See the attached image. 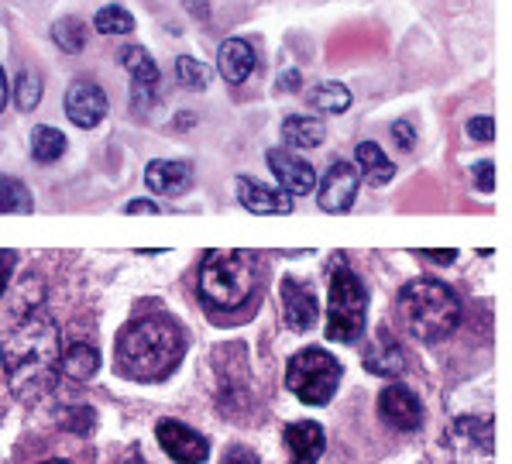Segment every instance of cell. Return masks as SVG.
Segmentation results:
<instances>
[{"instance_id":"cell-9","label":"cell","mask_w":512,"mask_h":464,"mask_svg":"<svg viewBox=\"0 0 512 464\" xmlns=\"http://www.w3.org/2000/svg\"><path fill=\"white\" fill-rule=\"evenodd\" d=\"M378 416L392 430L409 434V430H416L423 423V406L416 399V392L406 389V385H385L382 396H378Z\"/></svg>"},{"instance_id":"cell-6","label":"cell","mask_w":512,"mask_h":464,"mask_svg":"<svg viewBox=\"0 0 512 464\" xmlns=\"http://www.w3.org/2000/svg\"><path fill=\"white\" fill-rule=\"evenodd\" d=\"M289 392L306 406H327L341 385V361L320 348H306L293 355L286 368Z\"/></svg>"},{"instance_id":"cell-28","label":"cell","mask_w":512,"mask_h":464,"mask_svg":"<svg viewBox=\"0 0 512 464\" xmlns=\"http://www.w3.org/2000/svg\"><path fill=\"white\" fill-rule=\"evenodd\" d=\"M14 97H18V107L21 110H35L38 100H42V80H38V73H21L18 76V86H14Z\"/></svg>"},{"instance_id":"cell-24","label":"cell","mask_w":512,"mask_h":464,"mask_svg":"<svg viewBox=\"0 0 512 464\" xmlns=\"http://www.w3.org/2000/svg\"><path fill=\"white\" fill-rule=\"evenodd\" d=\"M31 210H35V200H31L28 186L0 172V214H31Z\"/></svg>"},{"instance_id":"cell-34","label":"cell","mask_w":512,"mask_h":464,"mask_svg":"<svg viewBox=\"0 0 512 464\" xmlns=\"http://www.w3.org/2000/svg\"><path fill=\"white\" fill-rule=\"evenodd\" d=\"M124 210H128V214H159V203H152V200H131Z\"/></svg>"},{"instance_id":"cell-2","label":"cell","mask_w":512,"mask_h":464,"mask_svg":"<svg viewBox=\"0 0 512 464\" xmlns=\"http://www.w3.org/2000/svg\"><path fill=\"white\" fill-rule=\"evenodd\" d=\"M186 355V337L176 320L141 317L117 337V368L135 382H159Z\"/></svg>"},{"instance_id":"cell-13","label":"cell","mask_w":512,"mask_h":464,"mask_svg":"<svg viewBox=\"0 0 512 464\" xmlns=\"http://www.w3.org/2000/svg\"><path fill=\"white\" fill-rule=\"evenodd\" d=\"M282 313H286V324L289 330H310L317 324L320 310H317V296H313V289L306 286V282L299 279H286L282 282Z\"/></svg>"},{"instance_id":"cell-39","label":"cell","mask_w":512,"mask_h":464,"mask_svg":"<svg viewBox=\"0 0 512 464\" xmlns=\"http://www.w3.org/2000/svg\"><path fill=\"white\" fill-rule=\"evenodd\" d=\"M42 464H69V461H59V458H52V461H42Z\"/></svg>"},{"instance_id":"cell-20","label":"cell","mask_w":512,"mask_h":464,"mask_svg":"<svg viewBox=\"0 0 512 464\" xmlns=\"http://www.w3.org/2000/svg\"><path fill=\"white\" fill-rule=\"evenodd\" d=\"M354 159H358V172L372 186H385L392 176H396V165L385 159V152L375 145V141H361L358 152H354Z\"/></svg>"},{"instance_id":"cell-4","label":"cell","mask_w":512,"mask_h":464,"mask_svg":"<svg viewBox=\"0 0 512 464\" xmlns=\"http://www.w3.org/2000/svg\"><path fill=\"white\" fill-rule=\"evenodd\" d=\"M258 286V258L251 251H210L200 265V296L214 310H241Z\"/></svg>"},{"instance_id":"cell-23","label":"cell","mask_w":512,"mask_h":464,"mask_svg":"<svg viewBox=\"0 0 512 464\" xmlns=\"http://www.w3.org/2000/svg\"><path fill=\"white\" fill-rule=\"evenodd\" d=\"M306 100L320 114H344L351 107V90L344 83H317Z\"/></svg>"},{"instance_id":"cell-8","label":"cell","mask_w":512,"mask_h":464,"mask_svg":"<svg viewBox=\"0 0 512 464\" xmlns=\"http://www.w3.org/2000/svg\"><path fill=\"white\" fill-rule=\"evenodd\" d=\"M358 186H361L358 165L334 162L327 169V176L320 179V193H317L320 210H327V214H344V210H351L354 196H358Z\"/></svg>"},{"instance_id":"cell-21","label":"cell","mask_w":512,"mask_h":464,"mask_svg":"<svg viewBox=\"0 0 512 464\" xmlns=\"http://www.w3.org/2000/svg\"><path fill=\"white\" fill-rule=\"evenodd\" d=\"M324 124L317 117H286L282 121V138L289 148H317L324 141Z\"/></svg>"},{"instance_id":"cell-3","label":"cell","mask_w":512,"mask_h":464,"mask_svg":"<svg viewBox=\"0 0 512 464\" xmlns=\"http://www.w3.org/2000/svg\"><path fill=\"white\" fill-rule=\"evenodd\" d=\"M399 317L420 341H444L461 324V303L451 286L437 279H413L399 293Z\"/></svg>"},{"instance_id":"cell-30","label":"cell","mask_w":512,"mask_h":464,"mask_svg":"<svg viewBox=\"0 0 512 464\" xmlns=\"http://www.w3.org/2000/svg\"><path fill=\"white\" fill-rule=\"evenodd\" d=\"M392 138H396V145L403 148V152H409V148L416 145V131H413V124H409V121H396V124H392Z\"/></svg>"},{"instance_id":"cell-17","label":"cell","mask_w":512,"mask_h":464,"mask_svg":"<svg viewBox=\"0 0 512 464\" xmlns=\"http://www.w3.org/2000/svg\"><path fill=\"white\" fill-rule=\"evenodd\" d=\"M406 358H403V348H399V341L389 334V330H378L375 341L368 344L365 351V368L375 375H382V379H396L399 372H403Z\"/></svg>"},{"instance_id":"cell-18","label":"cell","mask_w":512,"mask_h":464,"mask_svg":"<svg viewBox=\"0 0 512 464\" xmlns=\"http://www.w3.org/2000/svg\"><path fill=\"white\" fill-rule=\"evenodd\" d=\"M217 69L227 83H244L251 76V69H255V49L244 38H227L217 49Z\"/></svg>"},{"instance_id":"cell-22","label":"cell","mask_w":512,"mask_h":464,"mask_svg":"<svg viewBox=\"0 0 512 464\" xmlns=\"http://www.w3.org/2000/svg\"><path fill=\"white\" fill-rule=\"evenodd\" d=\"M62 152H66V135H62V131L49 128V124H38V128L31 131V159L38 165L59 162Z\"/></svg>"},{"instance_id":"cell-19","label":"cell","mask_w":512,"mask_h":464,"mask_svg":"<svg viewBox=\"0 0 512 464\" xmlns=\"http://www.w3.org/2000/svg\"><path fill=\"white\" fill-rule=\"evenodd\" d=\"M100 368V351L90 348V344H73V348L62 351L59 372L73 382H90Z\"/></svg>"},{"instance_id":"cell-27","label":"cell","mask_w":512,"mask_h":464,"mask_svg":"<svg viewBox=\"0 0 512 464\" xmlns=\"http://www.w3.org/2000/svg\"><path fill=\"white\" fill-rule=\"evenodd\" d=\"M176 76L186 90H207V83H210V69L203 66V62L189 59V55H179L176 59Z\"/></svg>"},{"instance_id":"cell-35","label":"cell","mask_w":512,"mask_h":464,"mask_svg":"<svg viewBox=\"0 0 512 464\" xmlns=\"http://www.w3.org/2000/svg\"><path fill=\"white\" fill-rule=\"evenodd\" d=\"M427 258L437 265H451V262H458V251H427Z\"/></svg>"},{"instance_id":"cell-33","label":"cell","mask_w":512,"mask_h":464,"mask_svg":"<svg viewBox=\"0 0 512 464\" xmlns=\"http://www.w3.org/2000/svg\"><path fill=\"white\" fill-rule=\"evenodd\" d=\"M14 251H0V296H4V289H7V282H11V272H14Z\"/></svg>"},{"instance_id":"cell-12","label":"cell","mask_w":512,"mask_h":464,"mask_svg":"<svg viewBox=\"0 0 512 464\" xmlns=\"http://www.w3.org/2000/svg\"><path fill=\"white\" fill-rule=\"evenodd\" d=\"M121 62H124V69L131 73V83H135V107L145 110L155 97H159V66H155V59L141 49V45L124 49Z\"/></svg>"},{"instance_id":"cell-25","label":"cell","mask_w":512,"mask_h":464,"mask_svg":"<svg viewBox=\"0 0 512 464\" xmlns=\"http://www.w3.org/2000/svg\"><path fill=\"white\" fill-rule=\"evenodd\" d=\"M52 38H55V45H59L62 52L80 55L86 49V25L80 18H59V21H55V28H52Z\"/></svg>"},{"instance_id":"cell-7","label":"cell","mask_w":512,"mask_h":464,"mask_svg":"<svg viewBox=\"0 0 512 464\" xmlns=\"http://www.w3.org/2000/svg\"><path fill=\"white\" fill-rule=\"evenodd\" d=\"M155 437H159L162 451L179 464H203L210 458L207 437L196 434L193 427H186V423H179V420H162L159 427H155Z\"/></svg>"},{"instance_id":"cell-5","label":"cell","mask_w":512,"mask_h":464,"mask_svg":"<svg viewBox=\"0 0 512 464\" xmlns=\"http://www.w3.org/2000/svg\"><path fill=\"white\" fill-rule=\"evenodd\" d=\"M368 293L351 269H334L330 275V300H327V337L337 344H354L365 330Z\"/></svg>"},{"instance_id":"cell-32","label":"cell","mask_w":512,"mask_h":464,"mask_svg":"<svg viewBox=\"0 0 512 464\" xmlns=\"http://www.w3.org/2000/svg\"><path fill=\"white\" fill-rule=\"evenodd\" d=\"M224 464H258V454L238 444V447H231V451L224 454Z\"/></svg>"},{"instance_id":"cell-37","label":"cell","mask_w":512,"mask_h":464,"mask_svg":"<svg viewBox=\"0 0 512 464\" xmlns=\"http://www.w3.org/2000/svg\"><path fill=\"white\" fill-rule=\"evenodd\" d=\"M4 104H7V76L0 69V114H4Z\"/></svg>"},{"instance_id":"cell-26","label":"cell","mask_w":512,"mask_h":464,"mask_svg":"<svg viewBox=\"0 0 512 464\" xmlns=\"http://www.w3.org/2000/svg\"><path fill=\"white\" fill-rule=\"evenodd\" d=\"M93 28H97L100 35H128V31H135V18H131L124 7L110 4V7H100V11H97Z\"/></svg>"},{"instance_id":"cell-14","label":"cell","mask_w":512,"mask_h":464,"mask_svg":"<svg viewBox=\"0 0 512 464\" xmlns=\"http://www.w3.org/2000/svg\"><path fill=\"white\" fill-rule=\"evenodd\" d=\"M145 186L159 196H183L193 186V165L176 159H155L145 169Z\"/></svg>"},{"instance_id":"cell-11","label":"cell","mask_w":512,"mask_h":464,"mask_svg":"<svg viewBox=\"0 0 512 464\" xmlns=\"http://www.w3.org/2000/svg\"><path fill=\"white\" fill-rule=\"evenodd\" d=\"M269 169L275 172L279 186L289 196H306V193H313V186H317V172H313V165L306 159H299V155H293V152H286V148H272Z\"/></svg>"},{"instance_id":"cell-15","label":"cell","mask_w":512,"mask_h":464,"mask_svg":"<svg viewBox=\"0 0 512 464\" xmlns=\"http://www.w3.org/2000/svg\"><path fill=\"white\" fill-rule=\"evenodd\" d=\"M238 200L244 210H251V214H289L293 210V196H289L286 190H272V186L258 183V179H248L241 176L238 179Z\"/></svg>"},{"instance_id":"cell-36","label":"cell","mask_w":512,"mask_h":464,"mask_svg":"<svg viewBox=\"0 0 512 464\" xmlns=\"http://www.w3.org/2000/svg\"><path fill=\"white\" fill-rule=\"evenodd\" d=\"M279 86H282V90H296V86H299V73H296V69H289V73L279 80Z\"/></svg>"},{"instance_id":"cell-38","label":"cell","mask_w":512,"mask_h":464,"mask_svg":"<svg viewBox=\"0 0 512 464\" xmlns=\"http://www.w3.org/2000/svg\"><path fill=\"white\" fill-rule=\"evenodd\" d=\"M203 4H207V0H186V7H189V11H193V14H200V18H203V14H207V7H203Z\"/></svg>"},{"instance_id":"cell-16","label":"cell","mask_w":512,"mask_h":464,"mask_svg":"<svg viewBox=\"0 0 512 464\" xmlns=\"http://www.w3.org/2000/svg\"><path fill=\"white\" fill-rule=\"evenodd\" d=\"M286 447H289V464H317L320 454L327 447V437H324V427L313 420H299V423H289L286 427Z\"/></svg>"},{"instance_id":"cell-31","label":"cell","mask_w":512,"mask_h":464,"mask_svg":"<svg viewBox=\"0 0 512 464\" xmlns=\"http://www.w3.org/2000/svg\"><path fill=\"white\" fill-rule=\"evenodd\" d=\"M475 186L482 193H492L495 190V165L492 162H478L475 165Z\"/></svg>"},{"instance_id":"cell-10","label":"cell","mask_w":512,"mask_h":464,"mask_svg":"<svg viewBox=\"0 0 512 464\" xmlns=\"http://www.w3.org/2000/svg\"><path fill=\"white\" fill-rule=\"evenodd\" d=\"M66 114L76 128H97L107 117V93L93 80H76L66 90Z\"/></svg>"},{"instance_id":"cell-1","label":"cell","mask_w":512,"mask_h":464,"mask_svg":"<svg viewBox=\"0 0 512 464\" xmlns=\"http://www.w3.org/2000/svg\"><path fill=\"white\" fill-rule=\"evenodd\" d=\"M62 341L59 327L45 310H28L21 320L0 334V365H4L7 385L14 396L38 399L49 392V385L59 375Z\"/></svg>"},{"instance_id":"cell-29","label":"cell","mask_w":512,"mask_h":464,"mask_svg":"<svg viewBox=\"0 0 512 464\" xmlns=\"http://www.w3.org/2000/svg\"><path fill=\"white\" fill-rule=\"evenodd\" d=\"M468 135L475 141H492L495 138V121H492V117H471Z\"/></svg>"}]
</instances>
